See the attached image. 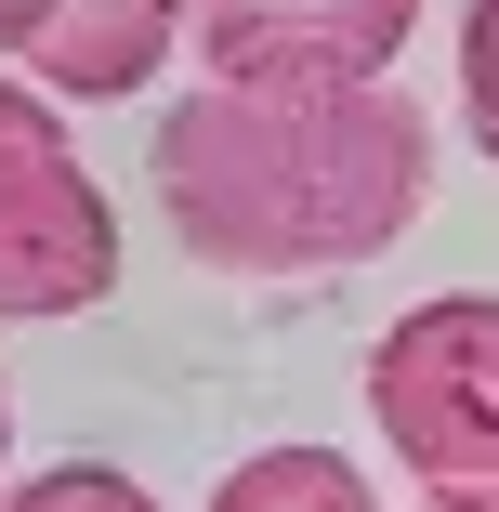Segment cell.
I'll return each instance as SVG.
<instances>
[{
	"label": "cell",
	"instance_id": "8",
	"mask_svg": "<svg viewBox=\"0 0 499 512\" xmlns=\"http://www.w3.org/2000/svg\"><path fill=\"white\" fill-rule=\"evenodd\" d=\"M460 132H473V158L499 171V0L460 14Z\"/></svg>",
	"mask_w": 499,
	"mask_h": 512
},
{
	"label": "cell",
	"instance_id": "6",
	"mask_svg": "<svg viewBox=\"0 0 499 512\" xmlns=\"http://www.w3.org/2000/svg\"><path fill=\"white\" fill-rule=\"evenodd\" d=\"M211 512H381V499H368V473L342 447H250L211 486Z\"/></svg>",
	"mask_w": 499,
	"mask_h": 512
},
{
	"label": "cell",
	"instance_id": "5",
	"mask_svg": "<svg viewBox=\"0 0 499 512\" xmlns=\"http://www.w3.org/2000/svg\"><path fill=\"white\" fill-rule=\"evenodd\" d=\"M171 40H184V0H40L27 79L66 92V106H119L171 66Z\"/></svg>",
	"mask_w": 499,
	"mask_h": 512
},
{
	"label": "cell",
	"instance_id": "3",
	"mask_svg": "<svg viewBox=\"0 0 499 512\" xmlns=\"http://www.w3.org/2000/svg\"><path fill=\"white\" fill-rule=\"evenodd\" d=\"M119 289V211L40 79H0V316H92Z\"/></svg>",
	"mask_w": 499,
	"mask_h": 512
},
{
	"label": "cell",
	"instance_id": "9",
	"mask_svg": "<svg viewBox=\"0 0 499 512\" xmlns=\"http://www.w3.org/2000/svg\"><path fill=\"white\" fill-rule=\"evenodd\" d=\"M27 27H40V0H0V53L27 66Z\"/></svg>",
	"mask_w": 499,
	"mask_h": 512
},
{
	"label": "cell",
	"instance_id": "1",
	"mask_svg": "<svg viewBox=\"0 0 499 512\" xmlns=\"http://www.w3.org/2000/svg\"><path fill=\"white\" fill-rule=\"evenodd\" d=\"M434 197V119L394 79H197L158 106V224L211 276L381 263Z\"/></svg>",
	"mask_w": 499,
	"mask_h": 512
},
{
	"label": "cell",
	"instance_id": "2",
	"mask_svg": "<svg viewBox=\"0 0 499 512\" xmlns=\"http://www.w3.org/2000/svg\"><path fill=\"white\" fill-rule=\"evenodd\" d=\"M368 421L434 512H499V289L408 302L368 342Z\"/></svg>",
	"mask_w": 499,
	"mask_h": 512
},
{
	"label": "cell",
	"instance_id": "7",
	"mask_svg": "<svg viewBox=\"0 0 499 512\" xmlns=\"http://www.w3.org/2000/svg\"><path fill=\"white\" fill-rule=\"evenodd\" d=\"M0 512H158L119 460H53V473H27V486H0Z\"/></svg>",
	"mask_w": 499,
	"mask_h": 512
},
{
	"label": "cell",
	"instance_id": "10",
	"mask_svg": "<svg viewBox=\"0 0 499 512\" xmlns=\"http://www.w3.org/2000/svg\"><path fill=\"white\" fill-rule=\"evenodd\" d=\"M0 460H14V394H0Z\"/></svg>",
	"mask_w": 499,
	"mask_h": 512
},
{
	"label": "cell",
	"instance_id": "4",
	"mask_svg": "<svg viewBox=\"0 0 499 512\" xmlns=\"http://www.w3.org/2000/svg\"><path fill=\"white\" fill-rule=\"evenodd\" d=\"M421 0H184L211 79H381L408 53Z\"/></svg>",
	"mask_w": 499,
	"mask_h": 512
}]
</instances>
